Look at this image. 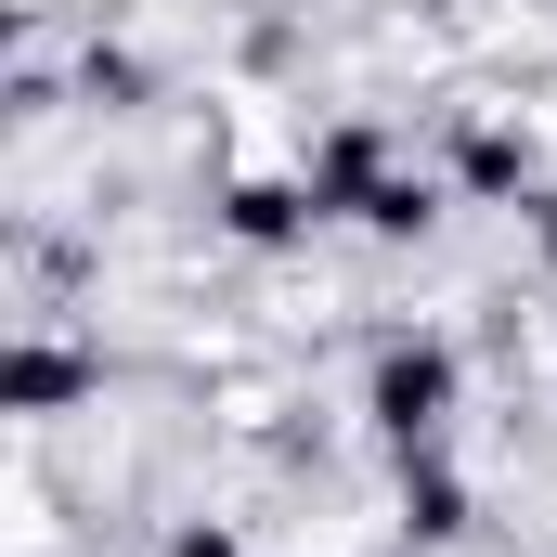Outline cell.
I'll list each match as a JSON object with an SVG mask.
<instances>
[{"mask_svg": "<svg viewBox=\"0 0 557 557\" xmlns=\"http://www.w3.org/2000/svg\"><path fill=\"white\" fill-rule=\"evenodd\" d=\"M441 403H454V363H441V350H389V363H376V416L403 428V441H428Z\"/></svg>", "mask_w": 557, "mask_h": 557, "instance_id": "6da1fadb", "label": "cell"}, {"mask_svg": "<svg viewBox=\"0 0 557 557\" xmlns=\"http://www.w3.org/2000/svg\"><path fill=\"white\" fill-rule=\"evenodd\" d=\"M52 389H78V363H65V350H26V363H13V403H52Z\"/></svg>", "mask_w": 557, "mask_h": 557, "instance_id": "7a4b0ae2", "label": "cell"}, {"mask_svg": "<svg viewBox=\"0 0 557 557\" xmlns=\"http://www.w3.org/2000/svg\"><path fill=\"white\" fill-rule=\"evenodd\" d=\"M182 557H234V545H221V532H182Z\"/></svg>", "mask_w": 557, "mask_h": 557, "instance_id": "3957f363", "label": "cell"}]
</instances>
